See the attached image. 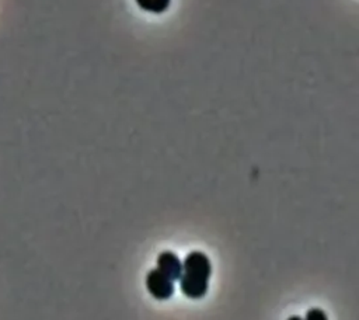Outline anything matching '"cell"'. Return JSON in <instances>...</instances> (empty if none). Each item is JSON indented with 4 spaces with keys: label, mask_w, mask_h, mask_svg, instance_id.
<instances>
[{
    "label": "cell",
    "mask_w": 359,
    "mask_h": 320,
    "mask_svg": "<svg viewBox=\"0 0 359 320\" xmlns=\"http://www.w3.org/2000/svg\"><path fill=\"white\" fill-rule=\"evenodd\" d=\"M182 274L192 278L209 281L212 274L210 260L202 251H191L189 254H187L182 262Z\"/></svg>",
    "instance_id": "obj_1"
},
{
    "label": "cell",
    "mask_w": 359,
    "mask_h": 320,
    "mask_svg": "<svg viewBox=\"0 0 359 320\" xmlns=\"http://www.w3.org/2000/svg\"><path fill=\"white\" fill-rule=\"evenodd\" d=\"M146 288L149 293L157 300H167L170 299L174 292L175 286L171 279L163 275L157 268L150 269L146 275Z\"/></svg>",
    "instance_id": "obj_2"
},
{
    "label": "cell",
    "mask_w": 359,
    "mask_h": 320,
    "mask_svg": "<svg viewBox=\"0 0 359 320\" xmlns=\"http://www.w3.org/2000/svg\"><path fill=\"white\" fill-rule=\"evenodd\" d=\"M157 269L174 282L182 275V262L172 251H163L157 257Z\"/></svg>",
    "instance_id": "obj_3"
},
{
    "label": "cell",
    "mask_w": 359,
    "mask_h": 320,
    "mask_svg": "<svg viewBox=\"0 0 359 320\" xmlns=\"http://www.w3.org/2000/svg\"><path fill=\"white\" fill-rule=\"evenodd\" d=\"M180 281V289L181 292L189 298V299H201L206 295L208 288H209V281L192 278L188 275H181Z\"/></svg>",
    "instance_id": "obj_4"
},
{
    "label": "cell",
    "mask_w": 359,
    "mask_h": 320,
    "mask_svg": "<svg viewBox=\"0 0 359 320\" xmlns=\"http://www.w3.org/2000/svg\"><path fill=\"white\" fill-rule=\"evenodd\" d=\"M135 3L146 13L161 14L170 7L171 0H135Z\"/></svg>",
    "instance_id": "obj_5"
},
{
    "label": "cell",
    "mask_w": 359,
    "mask_h": 320,
    "mask_svg": "<svg viewBox=\"0 0 359 320\" xmlns=\"http://www.w3.org/2000/svg\"><path fill=\"white\" fill-rule=\"evenodd\" d=\"M304 320H328V317L324 310H321L318 307H311L307 310Z\"/></svg>",
    "instance_id": "obj_6"
},
{
    "label": "cell",
    "mask_w": 359,
    "mask_h": 320,
    "mask_svg": "<svg viewBox=\"0 0 359 320\" xmlns=\"http://www.w3.org/2000/svg\"><path fill=\"white\" fill-rule=\"evenodd\" d=\"M287 320H303L300 316H290Z\"/></svg>",
    "instance_id": "obj_7"
}]
</instances>
